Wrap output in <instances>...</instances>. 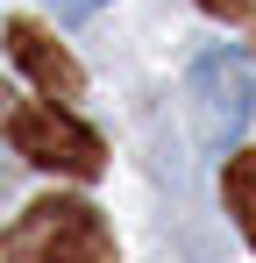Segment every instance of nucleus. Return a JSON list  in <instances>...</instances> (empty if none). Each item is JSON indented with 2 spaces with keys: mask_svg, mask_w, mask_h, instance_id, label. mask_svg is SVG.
I'll return each instance as SVG.
<instances>
[{
  "mask_svg": "<svg viewBox=\"0 0 256 263\" xmlns=\"http://www.w3.org/2000/svg\"><path fill=\"white\" fill-rule=\"evenodd\" d=\"M207 14H221V22H256V0H199Z\"/></svg>",
  "mask_w": 256,
  "mask_h": 263,
  "instance_id": "6",
  "label": "nucleus"
},
{
  "mask_svg": "<svg viewBox=\"0 0 256 263\" xmlns=\"http://www.w3.org/2000/svg\"><path fill=\"white\" fill-rule=\"evenodd\" d=\"M7 135H14V149L43 164V171H64V178H100L107 171V142L71 121L64 107H50V100H29V107H14L7 114Z\"/></svg>",
  "mask_w": 256,
  "mask_h": 263,
  "instance_id": "2",
  "label": "nucleus"
},
{
  "mask_svg": "<svg viewBox=\"0 0 256 263\" xmlns=\"http://www.w3.org/2000/svg\"><path fill=\"white\" fill-rule=\"evenodd\" d=\"M7 114H14V100H7V86H0V135H7Z\"/></svg>",
  "mask_w": 256,
  "mask_h": 263,
  "instance_id": "7",
  "label": "nucleus"
},
{
  "mask_svg": "<svg viewBox=\"0 0 256 263\" xmlns=\"http://www.w3.org/2000/svg\"><path fill=\"white\" fill-rule=\"evenodd\" d=\"M7 50H14V64L43 86V100H79L85 71H79V57L57 43L50 29H36V22H7Z\"/></svg>",
  "mask_w": 256,
  "mask_h": 263,
  "instance_id": "4",
  "label": "nucleus"
},
{
  "mask_svg": "<svg viewBox=\"0 0 256 263\" xmlns=\"http://www.w3.org/2000/svg\"><path fill=\"white\" fill-rule=\"evenodd\" d=\"M228 214H235V228H242V242L256 249V157L249 149L228 164Z\"/></svg>",
  "mask_w": 256,
  "mask_h": 263,
  "instance_id": "5",
  "label": "nucleus"
},
{
  "mask_svg": "<svg viewBox=\"0 0 256 263\" xmlns=\"http://www.w3.org/2000/svg\"><path fill=\"white\" fill-rule=\"evenodd\" d=\"M249 107H256V71H249L242 50L192 57V114H199V135L213 149H228L235 135L249 128Z\"/></svg>",
  "mask_w": 256,
  "mask_h": 263,
  "instance_id": "3",
  "label": "nucleus"
},
{
  "mask_svg": "<svg viewBox=\"0 0 256 263\" xmlns=\"http://www.w3.org/2000/svg\"><path fill=\"white\" fill-rule=\"evenodd\" d=\"M7 263H114L107 249V228L93 206L79 199H36L29 214L7 228Z\"/></svg>",
  "mask_w": 256,
  "mask_h": 263,
  "instance_id": "1",
  "label": "nucleus"
}]
</instances>
